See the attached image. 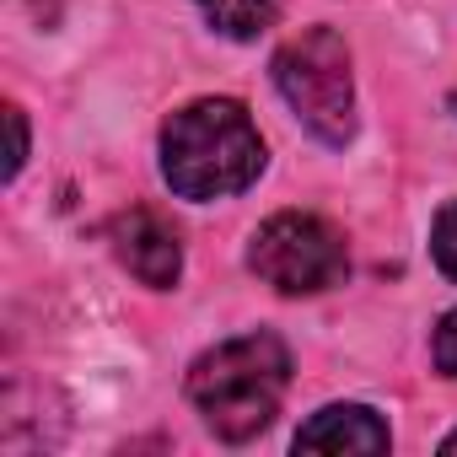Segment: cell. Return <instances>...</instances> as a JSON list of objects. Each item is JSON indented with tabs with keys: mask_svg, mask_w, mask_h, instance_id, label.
Returning <instances> with one entry per match:
<instances>
[{
	"mask_svg": "<svg viewBox=\"0 0 457 457\" xmlns=\"http://www.w3.org/2000/svg\"><path fill=\"white\" fill-rule=\"evenodd\" d=\"M264 172V140L243 103L199 97L162 129V178L178 199H232Z\"/></svg>",
	"mask_w": 457,
	"mask_h": 457,
	"instance_id": "1",
	"label": "cell"
},
{
	"mask_svg": "<svg viewBox=\"0 0 457 457\" xmlns=\"http://www.w3.org/2000/svg\"><path fill=\"white\" fill-rule=\"evenodd\" d=\"M291 387V350L275 334H243L204 350L188 371V403L220 441L259 436Z\"/></svg>",
	"mask_w": 457,
	"mask_h": 457,
	"instance_id": "2",
	"label": "cell"
},
{
	"mask_svg": "<svg viewBox=\"0 0 457 457\" xmlns=\"http://www.w3.org/2000/svg\"><path fill=\"white\" fill-rule=\"evenodd\" d=\"M275 87L323 145H345L355 135V76L350 49L334 28H307L291 44H280Z\"/></svg>",
	"mask_w": 457,
	"mask_h": 457,
	"instance_id": "3",
	"label": "cell"
},
{
	"mask_svg": "<svg viewBox=\"0 0 457 457\" xmlns=\"http://www.w3.org/2000/svg\"><path fill=\"white\" fill-rule=\"evenodd\" d=\"M248 264L280 296H318V291H328V286L345 280L350 253H345L339 226H328L323 215L280 210V215H270L259 232H253Z\"/></svg>",
	"mask_w": 457,
	"mask_h": 457,
	"instance_id": "4",
	"label": "cell"
},
{
	"mask_svg": "<svg viewBox=\"0 0 457 457\" xmlns=\"http://www.w3.org/2000/svg\"><path fill=\"white\" fill-rule=\"evenodd\" d=\"M113 253L151 291H167L183 275V243L172 232V220L156 215V210H145V204H135V210H124L113 220Z\"/></svg>",
	"mask_w": 457,
	"mask_h": 457,
	"instance_id": "5",
	"label": "cell"
},
{
	"mask_svg": "<svg viewBox=\"0 0 457 457\" xmlns=\"http://www.w3.org/2000/svg\"><path fill=\"white\" fill-rule=\"evenodd\" d=\"M387 446H393V436L366 403H328L296 430V452H345V457L361 452V457H371Z\"/></svg>",
	"mask_w": 457,
	"mask_h": 457,
	"instance_id": "6",
	"label": "cell"
},
{
	"mask_svg": "<svg viewBox=\"0 0 457 457\" xmlns=\"http://www.w3.org/2000/svg\"><path fill=\"white\" fill-rule=\"evenodd\" d=\"M194 6L204 12V22L226 38H259L275 12H280V0H194Z\"/></svg>",
	"mask_w": 457,
	"mask_h": 457,
	"instance_id": "7",
	"label": "cell"
},
{
	"mask_svg": "<svg viewBox=\"0 0 457 457\" xmlns=\"http://www.w3.org/2000/svg\"><path fill=\"white\" fill-rule=\"evenodd\" d=\"M430 259H436V270L446 275V280H457V199L436 215V226H430Z\"/></svg>",
	"mask_w": 457,
	"mask_h": 457,
	"instance_id": "8",
	"label": "cell"
},
{
	"mask_svg": "<svg viewBox=\"0 0 457 457\" xmlns=\"http://www.w3.org/2000/svg\"><path fill=\"white\" fill-rule=\"evenodd\" d=\"M430 355H436V371L457 382V307L436 323V334H430Z\"/></svg>",
	"mask_w": 457,
	"mask_h": 457,
	"instance_id": "9",
	"label": "cell"
},
{
	"mask_svg": "<svg viewBox=\"0 0 457 457\" xmlns=\"http://www.w3.org/2000/svg\"><path fill=\"white\" fill-rule=\"evenodd\" d=\"M6 124H12V156H6V178H17V172H22V162H28V119H22V108H17V103L6 108Z\"/></svg>",
	"mask_w": 457,
	"mask_h": 457,
	"instance_id": "10",
	"label": "cell"
},
{
	"mask_svg": "<svg viewBox=\"0 0 457 457\" xmlns=\"http://www.w3.org/2000/svg\"><path fill=\"white\" fill-rule=\"evenodd\" d=\"M441 452H457V430H452V436H446V441H441Z\"/></svg>",
	"mask_w": 457,
	"mask_h": 457,
	"instance_id": "11",
	"label": "cell"
}]
</instances>
